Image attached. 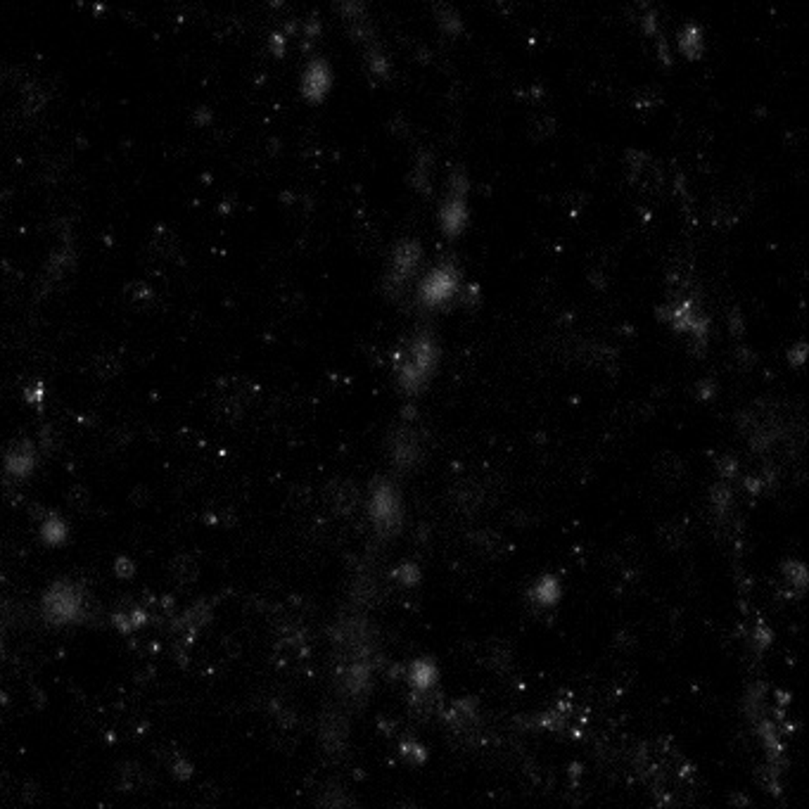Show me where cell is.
<instances>
[{
  "label": "cell",
  "instance_id": "cell-4",
  "mask_svg": "<svg viewBox=\"0 0 809 809\" xmlns=\"http://www.w3.org/2000/svg\"><path fill=\"white\" fill-rule=\"evenodd\" d=\"M41 534H43V539H46L48 544H60V541L64 539V525H62V520L50 518L48 522H43Z\"/></svg>",
  "mask_w": 809,
  "mask_h": 809
},
{
  "label": "cell",
  "instance_id": "cell-2",
  "mask_svg": "<svg viewBox=\"0 0 809 809\" xmlns=\"http://www.w3.org/2000/svg\"><path fill=\"white\" fill-rule=\"evenodd\" d=\"M453 292V275L448 271H437L425 285V299L428 302H442Z\"/></svg>",
  "mask_w": 809,
  "mask_h": 809
},
{
  "label": "cell",
  "instance_id": "cell-6",
  "mask_svg": "<svg viewBox=\"0 0 809 809\" xmlns=\"http://www.w3.org/2000/svg\"><path fill=\"white\" fill-rule=\"evenodd\" d=\"M3 700H5V698H3V693H0V702H3Z\"/></svg>",
  "mask_w": 809,
  "mask_h": 809
},
{
  "label": "cell",
  "instance_id": "cell-5",
  "mask_svg": "<svg viewBox=\"0 0 809 809\" xmlns=\"http://www.w3.org/2000/svg\"><path fill=\"white\" fill-rule=\"evenodd\" d=\"M446 230L451 228V233H456L461 228V224L465 221V212H463V202L461 199H453L451 204L446 207Z\"/></svg>",
  "mask_w": 809,
  "mask_h": 809
},
{
  "label": "cell",
  "instance_id": "cell-1",
  "mask_svg": "<svg viewBox=\"0 0 809 809\" xmlns=\"http://www.w3.org/2000/svg\"><path fill=\"white\" fill-rule=\"evenodd\" d=\"M43 608H46V617L50 622H71V619H76L81 615L83 601L74 586L55 584L48 591Z\"/></svg>",
  "mask_w": 809,
  "mask_h": 809
},
{
  "label": "cell",
  "instance_id": "cell-3",
  "mask_svg": "<svg viewBox=\"0 0 809 809\" xmlns=\"http://www.w3.org/2000/svg\"><path fill=\"white\" fill-rule=\"evenodd\" d=\"M33 465V451L29 448V444H21L19 448H15V451L8 453V470L15 475H26L31 470Z\"/></svg>",
  "mask_w": 809,
  "mask_h": 809
}]
</instances>
